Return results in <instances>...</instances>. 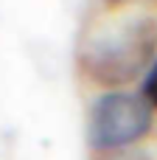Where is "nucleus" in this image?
<instances>
[{"mask_svg":"<svg viewBox=\"0 0 157 160\" xmlns=\"http://www.w3.org/2000/svg\"><path fill=\"white\" fill-rule=\"evenodd\" d=\"M157 20L135 17L90 34L81 45V73L98 87H124L152 68L157 56Z\"/></svg>","mask_w":157,"mask_h":160,"instance_id":"1","label":"nucleus"},{"mask_svg":"<svg viewBox=\"0 0 157 160\" xmlns=\"http://www.w3.org/2000/svg\"><path fill=\"white\" fill-rule=\"evenodd\" d=\"M104 3H107V6H112V8H115V6H124V3H129V0H104Z\"/></svg>","mask_w":157,"mask_h":160,"instance_id":"5","label":"nucleus"},{"mask_svg":"<svg viewBox=\"0 0 157 160\" xmlns=\"http://www.w3.org/2000/svg\"><path fill=\"white\" fill-rule=\"evenodd\" d=\"M155 127L152 107L143 96L126 90L101 93L87 115V143L96 152H124L143 141Z\"/></svg>","mask_w":157,"mask_h":160,"instance_id":"2","label":"nucleus"},{"mask_svg":"<svg viewBox=\"0 0 157 160\" xmlns=\"http://www.w3.org/2000/svg\"><path fill=\"white\" fill-rule=\"evenodd\" d=\"M140 96L146 98V104L157 110V59L152 62V68L146 70V76H143V84H140Z\"/></svg>","mask_w":157,"mask_h":160,"instance_id":"3","label":"nucleus"},{"mask_svg":"<svg viewBox=\"0 0 157 160\" xmlns=\"http://www.w3.org/2000/svg\"><path fill=\"white\" fill-rule=\"evenodd\" d=\"M98 160H152V158L146 152H129V149H124V152H107Z\"/></svg>","mask_w":157,"mask_h":160,"instance_id":"4","label":"nucleus"}]
</instances>
